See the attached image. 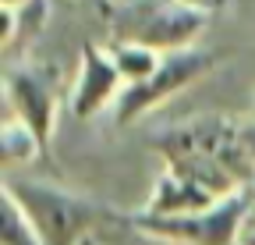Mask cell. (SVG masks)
<instances>
[{
    "mask_svg": "<svg viewBox=\"0 0 255 245\" xmlns=\"http://www.w3.org/2000/svg\"><path fill=\"white\" fill-rule=\"evenodd\" d=\"M46 146L39 142V135L32 132L25 121H18L14 114H7L4 121V132H0V157H4V167H21V164H32L36 157H43Z\"/></svg>",
    "mask_w": 255,
    "mask_h": 245,
    "instance_id": "10",
    "label": "cell"
},
{
    "mask_svg": "<svg viewBox=\"0 0 255 245\" xmlns=\"http://www.w3.org/2000/svg\"><path fill=\"white\" fill-rule=\"evenodd\" d=\"M114 60H117V68L124 75L128 85H135V82H145L156 68H159V60H163V53L145 46V43H135V39H117L110 46Z\"/></svg>",
    "mask_w": 255,
    "mask_h": 245,
    "instance_id": "11",
    "label": "cell"
},
{
    "mask_svg": "<svg viewBox=\"0 0 255 245\" xmlns=\"http://www.w3.org/2000/svg\"><path fill=\"white\" fill-rule=\"evenodd\" d=\"M248 221H255V181L248 185Z\"/></svg>",
    "mask_w": 255,
    "mask_h": 245,
    "instance_id": "16",
    "label": "cell"
},
{
    "mask_svg": "<svg viewBox=\"0 0 255 245\" xmlns=\"http://www.w3.org/2000/svg\"><path fill=\"white\" fill-rule=\"evenodd\" d=\"M213 64H216V53L199 46V43L163 53L159 68L145 82H135V85H128L121 93V100H117V125H131V121H138L142 114L156 110L159 103H167L170 96H177L181 89H188L191 82H199Z\"/></svg>",
    "mask_w": 255,
    "mask_h": 245,
    "instance_id": "4",
    "label": "cell"
},
{
    "mask_svg": "<svg viewBox=\"0 0 255 245\" xmlns=\"http://www.w3.org/2000/svg\"><path fill=\"white\" fill-rule=\"evenodd\" d=\"M128 89L121 68H117V60L110 50L103 46H96V43H85L82 46V60H78V78L71 85V114L89 121L96 114H103L107 107H117L121 93Z\"/></svg>",
    "mask_w": 255,
    "mask_h": 245,
    "instance_id": "7",
    "label": "cell"
},
{
    "mask_svg": "<svg viewBox=\"0 0 255 245\" xmlns=\"http://www.w3.org/2000/svg\"><path fill=\"white\" fill-rule=\"evenodd\" d=\"M4 93H7L11 114L18 121H25V125L39 135V142L50 149L53 128H57V110H60V78H57V68L36 64V60L14 64L4 75Z\"/></svg>",
    "mask_w": 255,
    "mask_h": 245,
    "instance_id": "5",
    "label": "cell"
},
{
    "mask_svg": "<svg viewBox=\"0 0 255 245\" xmlns=\"http://www.w3.org/2000/svg\"><path fill=\"white\" fill-rule=\"evenodd\" d=\"M0 245H46L7 189L0 192Z\"/></svg>",
    "mask_w": 255,
    "mask_h": 245,
    "instance_id": "12",
    "label": "cell"
},
{
    "mask_svg": "<svg viewBox=\"0 0 255 245\" xmlns=\"http://www.w3.org/2000/svg\"><path fill=\"white\" fill-rule=\"evenodd\" d=\"M82 245H100V242H96L92 235H85V238H82Z\"/></svg>",
    "mask_w": 255,
    "mask_h": 245,
    "instance_id": "17",
    "label": "cell"
},
{
    "mask_svg": "<svg viewBox=\"0 0 255 245\" xmlns=\"http://www.w3.org/2000/svg\"><path fill=\"white\" fill-rule=\"evenodd\" d=\"M238 245H255V221H248V224H245V231H241Z\"/></svg>",
    "mask_w": 255,
    "mask_h": 245,
    "instance_id": "13",
    "label": "cell"
},
{
    "mask_svg": "<svg viewBox=\"0 0 255 245\" xmlns=\"http://www.w3.org/2000/svg\"><path fill=\"white\" fill-rule=\"evenodd\" d=\"M4 189L21 203L25 217L46 245H82V238L92 235V228L103 221V210L92 199L39 178H7Z\"/></svg>",
    "mask_w": 255,
    "mask_h": 245,
    "instance_id": "2",
    "label": "cell"
},
{
    "mask_svg": "<svg viewBox=\"0 0 255 245\" xmlns=\"http://www.w3.org/2000/svg\"><path fill=\"white\" fill-rule=\"evenodd\" d=\"M152 149L167 167L199 178L220 199L245 192L255 181V157L245 139V121L231 114H195L163 128Z\"/></svg>",
    "mask_w": 255,
    "mask_h": 245,
    "instance_id": "1",
    "label": "cell"
},
{
    "mask_svg": "<svg viewBox=\"0 0 255 245\" xmlns=\"http://www.w3.org/2000/svg\"><path fill=\"white\" fill-rule=\"evenodd\" d=\"M184 4H195V7H206V11H213V7H220L223 0H184Z\"/></svg>",
    "mask_w": 255,
    "mask_h": 245,
    "instance_id": "15",
    "label": "cell"
},
{
    "mask_svg": "<svg viewBox=\"0 0 255 245\" xmlns=\"http://www.w3.org/2000/svg\"><path fill=\"white\" fill-rule=\"evenodd\" d=\"M50 0H0V39L11 53L18 43L32 39L46 25Z\"/></svg>",
    "mask_w": 255,
    "mask_h": 245,
    "instance_id": "9",
    "label": "cell"
},
{
    "mask_svg": "<svg viewBox=\"0 0 255 245\" xmlns=\"http://www.w3.org/2000/svg\"><path fill=\"white\" fill-rule=\"evenodd\" d=\"M220 203V196L213 189H206L199 178H191L177 167H167L159 171V178L152 181V192L145 199V213H159V217H174V213H191V210H206Z\"/></svg>",
    "mask_w": 255,
    "mask_h": 245,
    "instance_id": "8",
    "label": "cell"
},
{
    "mask_svg": "<svg viewBox=\"0 0 255 245\" xmlns=\"http://www.w3.org/2000/svg\"><path fill=\"white\" fill-rule=\"evenodd\" d=\"M245 139H248V149H252V157H255V117L245 121Z\"/></svg>",
    "mask_w": 255,
    "mask_h": 245,
    "instance_id": "14",
    "label": "cell"
},
{
    "mask_svg": "<svg viewBox=\"0 0 255 245\" xmlns=\"http://www.w3.org/2000/svg\"><path fill=\"white\" fill-rule=\"evenodd\" d=\"M131 224L142 235L167 238L177 245H238L245 224H248V189L220 199L206 210L191 213H174V217H159V213H135Z\"/></svg>",
    "mask_w": 255,
    "mask_h": 245,
    "instance_id": "3",
    "label": "cell"
},
{
    "mask_svg": "<svg viewBox=\"0 0 255 245\" xmlns=\"http://www.w3.org/2000/svg\"><path fill=\"white\" fill-rule=\"evenodd\" d=\"M209 14L213 11L184 4V0H163V4L138 11V18L131 25H121L117 39H135V43H145L159 53L184 50V46H195L199 36L209 28Z\"/></svg>",
    "mask_w": 255,
    "mask_h": 245,
    "instance_id": "6",
    "label": "cell"
}]
</instances>
